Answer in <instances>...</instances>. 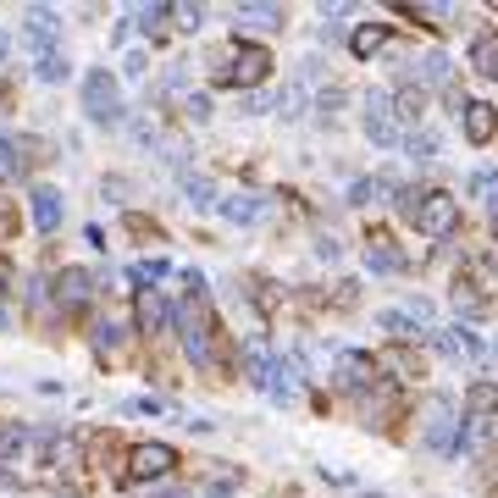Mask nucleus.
<instances>
[{
	"instance_id": "1",
	"label": "nucleus",
	"mask_w": 498,
	"mask_h": 498,
	"mask_svg": "<svg viewBox=\"0 0 498 498\" xmlns=\"http://www.w3.org/2000/svg\"><path fill=\"white\" fill-rule=\"evenodd\" d=\"M410 222H415L421 232H432V239H449V232L459 227V199H454L449 188H432V194H421V199H415Z\"/></svg>"
},
{
	"instance_id": "2",
	"label": "nucleus",
	"mask_w": 498,
	"mask_h": 498,
	"mask_svg": "<svg viewBox=\"0 0 498 498\" xmlns=\"http://www.w3.org/2000/svg\"><path fill=\"white\" fill-rule=\"evenodd\" d=\"M421 443H426L432 454H454V449H459V421H454V405H449L443 393H432V398H426Z\"/></svg>"
},
{
	"instance_id": "3",
	"label": "nucleus",
	"mask_w": 498,
	"mask_h": 498,
	"mask_svg": "<svg viewBox=\"0 0 498 498\" xmlns=\"http://www.w3.org/2000/svg\"><path fill=\"white\" fill-rule=\"evenodd\" d=\"M83 111H89V122H122V89L111 73L83 78Z\"/></svg>"
},
{
	"instance_id": "4",
	"label": "nucleus",
	"mask_w": 498,
	"mask_h": 498,
	"mask_svg": "<svg viewBox=\"0 0 498 498\" xmlns=\"http://www.w3.org/2000/svg\"><path fill=\"white\" fill-rule=\"evenodd\" d=\"M365 139H371V144H382V150H393V144H398L393 94H382V89H371V94H365Z\"/></svg>"
},
{
	"instance_id": "5",
	"label": "nucleus",
	"mask_w": 498,
	"mask_h": 498,
	"mask_svg": "<svg viewBox=\"0 0 498 498\" xmlns=\"http://www.w3.org/2000/svg\"><path fill=\"white\" fill-rule=\"evenodd\" d=\"M178 332H183V349H188V360L194 365H216V354H211V321H205V310H199V299H194V310H178Z\"/></svg>"
},
{
	"instance_id": "6",
	"label": "nucleus",
	"mask_w": 498,
	"mask_h": 498,
	"mask_svg": "<svg viewBox=\"0 0 498 498\" xmlns=\"http://www.w3.org/2000/svg\"><path fill=\"white\" fill-rule=\"evenodd\" d=\"M266 73H272V50H266V45H239V50H232V66H227V83H260Z\"/></svg>"
},
{
	"instance_id": "7",
	"label": "nucleus",
	"mask_w": 498,
	"mask_h": 498,
	"mask_svg": "<svg viewBox=\"0 0 498 498\" xmlns=\"http://www.w3.org/2000/svg\"><path fill=\"white\" fill-rule=\"evenodd\" d=\"M178 465V454L166 449V443H139L127 454V476H139V482H150V476H166Z\"/></svg>"
},
{
	"instance_id": "8",
	"label": "nucleus",
	"mask_w": 498,
	"mask_h": 498,
	"mask_svg": "<svg viewBox=\"0 0 498 498\" xmlns=\"http://www.w3.org/2000/svg\"><path fill=\"white\" fill-rule=\"evenodd\" d=\"M459 127H465V139H471V144H487L498 133V117H493L487 100H465V106H459Z\"/></svg>"
},
{
	"instance_id": "9",
	"label": "nucleus",
	"mask_w": 498,
	"mask_h": 498,
	"mask_svg": "<svg viewBox=\"0 0 498 498\" xmlns=\"http://www.w3.org/2000/svg\"><path fill=\"white\" fill-rule=\"evenodd\" d=\"M377 382V360L371 354H338V388H365Z\"/></svg>"
},
{
	"instance_id": "10",
	"label": "nucleus",
	"mask_w": 498,
	"mask_h": 498,
	"mask_svg": "<svg viewBox=\"0 0 498 498\" xmlns=\"http://www.w3.org/2000/svg\"><path fill=\"white\" fill-rule=\"evenodd\" d=\"M28 199H33V222H39V232H56V227H61V194H56L50 183H39Z\"/></svg>"
},
{
	"instance_id": "11",
	"label": "nucleus",
	"mask_w": 498,
	"mask_h": 498,
	"mask_svg": "<svg viewBox=\"0 0 498 498\" xmlns=\"http://www.w3.org/2000/svg\"><path fill=\"white\" fill-rule=\"evenodd\" d=\"M365 266L382 272V277H398V272H405V255L393 249V239H371V244H365Z\"/></svg>"
},
{
	"instance_id": "12",
	"label": "nucleus",
	"mask_w": 498,
	"mask_h": 498,
	"mask_svg": "<svg viewBox=\"0 0 498 498\" xmlns=\"http://www.w3.org/2000/svg\"><path fill=\"white\" fill-rule=\"evenodd\" d=\"M56 293H61V305H89V299H94V277H89V272H78V266H66Z\"/></svg>"
},
{
	"instance_id": "13",
	"label": "nucleus",
	"mask_w": 498,
	"mask_h": 498,
	"mask_svg": "<svg viewBox=\"0 0 498 498\" xmlns=\"http://www.w3.org/2000/svg\"><path fill=\"white\" fill-rule=\"evenodd\" d=\"M410 78H415V89H426V83H449V56H443V50H426L421 61H410Z\"/></svg>"
},
{
	"instance_id": "14",
	"label": "nucleus",
	"mask_w": 498,
	"mask_h": 498,
	"mask_svg": "<svg viewBox=\"0 0 498 498\" xmlns=\"http://www.w3.org/2000/svg\"><path fill=\"white\" fill-rule=\"evenodd\" d=\"M465 410H471V421H493V415H498V382H471Z\"/></svg>"
},
{
	"instance_id": "15",
	"label": "nucleus",
	"mask_w": 498,
	"mask_h": 498,
	"mask_svg": "<svg viewBox=\"0 0 498 498\" xmlns=\"http://www.w3.org/2000/svg\"><path fill=\"white\" fill-rule=\"evenodd\" d=\"M216 211H222V222L244 227V222L260 216V199H255V194H227V199H216Z\"/></svg>"
},
{
	"instance_id": "16",
	"label": "nucleus",
	"mask_w": 498,
	"mask_h": 498,
	"mask_svg": "<svg viewBox=\"0 0 498 498\" xmlns=\"http://www.w3.org/2000/svg\"><path fill=\"white\" fill-rule=\"evenodd\" d=\"M33 73H39L45 83H61L73 66H66V56H61L56 45H33Z\"/></svg>"
},
{
	"instance_id": "17",
	"label": "nucleus",
	"mask_w": 498,
	"mask_h": 498,
	"mask_svg": "<svg viewBox=\"0 0 498 498\" xmlns=\"http://www.w3.org/2000/svg\"><path fill=\"white\" fill-rule=\"evenodd\" d=\"M260 388L288 405V398H293V360H272V365H266V377H260Z\"/></svg>"
},
{
	"instance_id": "18",
	"label": "nucleus",
	"mask_w": 498,
	"mask_h": 498,
	"mask_svg": "<svg viewBox=\"0 0 498 498\" xmlns=\"http://www.w3.org/2000/svg\"><path fill=\"white\" fill-rule=\"evenodd\" d=\"M471 66L482 78H498V33H476L471 39Z\"/></svg>"
},
{
	"instance_id": "19",
	"label": "nucleus",
	"mask_w": 498,
	"mask_h": 498,
	"mask_svg": "<svg viewBox=\"0 0 498 498\" xmlns=\"http://www.w3.org/2000/svg\"><path fill=\"white\" fill-rule=\"evenodd\" d=\"M183 199H188L194 211H211L216 205V183L205 172H183Z\"/></svg>"
},
{
	"instance_id": "20",
	"label": "nucleus",
	"mask_w": 498,
	"mask_h": 498,
	"mask_svg": "<svg viewBox=\"0 0 498 498\" xmlns=\"http://www.w3.org/2000/svg\"><path fill=\"white\" fill-rule=\"evenodd\" d=\"M421 111H426V89L405 83V89L393 94V117H398V122H421Z\"/></svg>"
},
{
	"instance_id": "21",
	"label": "nucleus",
	"mask_w": 498,
	"mask_h": 498,
	"mask_svg": "<svg viewBox=\"0 0 498 498\" xmlns=\"http://www.w3.org/2000/svg\"><path fill=\"white\" fill-rule=\"evenodd\" d=\"M405 150H410L415 166H432V161H438V150H443V139L432 127H421V133H410V139H405Z\"/></svg>"
},
{
	"instance_id": "22",
	"label": "nucleus",
	"mask_w": 498,
	"mask_h": 498,
	"mask_svg": "<svg viewBox=\"0 0 498 498\" xmlns=\"http://www.w3.org/2000/svg\"><path fill=\"white\" fill-rule=\"evenodd\" d=\"M232 17H239V22H255V28H283V22H288L283 6H249V0H244V6H232Z\"/></svg>"
},
{
	"instance_id": "23",
	"label": "nucleus",
	"mask_w": 498,
	"mask_h": 498,
	"mask_svg": "<svg viewBox=\"0 0 498 498\" xmlns=\"http://www.w3.org/2000/svg\"><path fill=\"white\" fill-rule=\"evenodd\" d=\"M382 45H388V28H382V22H360V28H354V39H349V50H354V56H377Z\"/></svg>"
},
{
	"instance_id": "24",
	"label": "nucleus",
	"mask_w": 498,
	"mask_h": 498,
	"mask_svg": "<svg viewBox=\"0 0 498 498\" xmlns=\"http://www.w3.org/2000/svg\"><path fill=\"white\" fill-rule=\"evenodd\" d=\"M28 39L33 45H50L56 39V12L50 6H28Z\"/></svg>"
},
{
	"instance_id": "25",
	"label": "nucleus",
	"mask_w": 498,
	"mask_h": 498,
	"mask_svg": "<svg viewBox=\"0 0 498 498\" xmlns=\"http://www.w3.org/2000/svg\"><path fill=\"white\" fill-rule=\"evenodd\" d=\"M166 321H172V310H166V299L144 293V299H139V327H144V332H155V327H166Z\"/></svg>"
},
{
	"instance_id": "26",
	"label": "nucleus",
	"mask_w": 498,
	"mask_h": 498,
	"mask_svg": "<svg viewBox=\"0 0 498 498\" xmlns=\"http://www.w3.org/2000/svg\"><path fill=\"white\" fill-rule=\"evenodd\" d=\"M438 349H443L449 360H459V354H471V349H476V338H471L465 327H454V332H438Z\"/></svg>"
},
{
	"instance_id": "27",
	"label": "nucleus",
	"mask_w": 498,
	"mask_h": 498,
	"mask_svg": "<svg viewBox=\"0 0 498 498\" xmlns=\"http://www.w3.org/2000/svg\"><path fill=\"white\" fill-rule=\"evenodd\" d=\"M377 327H382V332H393V338H415V321H410L405 310H382V316H377Z\"/></svg>"
},
{
	"instance_id": "28",
	"label": "nucleus",
	"mask_w": 498,
	"mask_h": 498,
	"mask_svg": "<svg viewBox=\"0 0 498 498\" xmlns=\"http://www.w3.org/2000/svg\"><path fill=\"white\" fill-rule=\"evenodd\" d=\"M382 188H388L382 178H365V183H354V188H349V205H377V199H382Z\"/></svg>"
},
{
	"instance_id": "29",
	"label": "nucleus",
	"mask_w": 498,
	"mask_h": 498,
	"mask_svg": "<svg viewBox=\"0 0 498 498\" xmlns=\"http://www.w3.org/2000/svg\"><path fill=\"white\" fill-rule=\"evenodd\" d=\"M382 365H388V371H398V377H421V365H415L405 349H393L388 360H377V371H382Z\"/></svg>"
},
{
	"instance_id": "30",
	"label": "nucleus",
	"mask_w": 498,
	"mask_h": 498,
	"mask_svg": "<svg viewBox=\"0 0 498 498\" xmlns=\"http://www.w3.org/2000/svg\"><path fill=\"white\" fill-rule=\"evenodd\" d=\"M22 172V155H17V144L12 139H0V183H6V178H17Z\"/></svg>"
},
{
	"instance_id": "31",
	"label": "nucleus",
	"mask_w": 498,
	"mask_h": 498,
	"mask_svg": "<svg viewBox=\"0 0 498 498\" xmlns=\"http://www.w3.org/2000/svg\"><path fill=\"white\" fill-rule=\"evenodd\" d=\"M454 310H459V316H482V310H487V299H482V293H465V288H454Z\"/></svg>"
},
{
	"instance_id": "32",
	"label": "nucleus",
	"mask_w": 498,
	"mask_h": 498,
	"mask_svg": "<svg viewBox=\"0 0 498 498\" xmlns=\"http://www.w3.org/2000/svg\"><path fill=\"white\" fill-rule=\"evenodd\" d=\"M122 344V327L117 321H94V349H117Z\"/></svg>"
},
{
	"instance_id": "33",
	"label": "nucleus",
	"mask_w": 498,
	"mask_h": 498,
	"mask_svg": "<svg viewBox=\"0 0 498 498\" xmlns=\"http://www.w3.org/2000/svg\"><path fill=\"white\" fill-rule=\"evenodd\" d=\"M127 277H133V283H161V277H166V260H139Z\"/></svg>"
},
{
	"instance_id": "34",
	"label": "nucleus",
	"mask_w": 498,
	"mask_h": 498,
	"mask_svg": "<svg viewBox=\"0 0 498 498\" xmlns=\"http://www.w3.org/2000/svg\"><path fill=\"white\" fill-rule=\"evenodd\" d=\"M183 117H188V122H205V117H211V94H188V100H183Z\"/></svg>"
},
{
	"instance_id": "35",
	"label": "nucleus",
	"mask_w": 498,
	"mask_h": 498,
	"mask_svg": "<svg viewBox=\"0 0 498 498\" xmlns=\"http://www.w3.org/2000/svg\"><path fill=\"white\" fill-rule=\"evenodd\" d=\"M172 17H178V28H188V33H194L199 22H205V6H178Z\"/></svg>"
},
{
	"instance_id": "36",
	"label": "nucleus",
	"mask_w": 498,
	"mask_h": 498,
	"mask_svg": "<svg viewBox=\"0 0 498 498\" xmlns=\"http://www.w3.org/2000/svg\"><path fill=\"white\" fill-rule=\"evenodd\" d=\"M266 111H272V94H244V117H266Z\"/></svg>"
},
{
	"instance_id": "37",
	"label": "nucleus",
	"mask_w": 498,
	"mask_h": 498,
	"mask_svg": "<svg viewBox=\"0 0 498 498\" xmlns=\"http://www.w3.org/2000/svg\"><path fill=\"white\" fill-rule=\"evenodd\" d=\"M144 73H150V56L133 50V56H127V78H144Z\"/></svg>"
},
{
	"instance_id": "38",
	"label": "nucleus",
	"mask_w": 498,
	"mask_h": 498,
	"mask_svg": "<svg viewBox=\"0 0 498 498\" xmlns=\"http://www.w3.org/2000/svg\"><path fill=\"white\" fill-rule=\"evenodd\" d=\"M122 410H133V415H155V410H161V398H127Z\"/></svg>"
},
{
	"instance_id": "39",
	"label": "nucleus",
	"mask_w": 498,
	"mask_h": 498,
	"mask_svg": "<svg viewBox=\"0 0 498 498\" xmlns=\"http://www.w3.org/2000/svg\"><path fill=\"white\" fill-rule=\"evenodd\" d=\"M161 17H166V6H139V22H144V28H155Z\"/></svg>"
},
{
	"instance_id": "40",
	"label": "nucleus",
	"mask_w": 498,
	"mask_h": 498,
	"mask_svg": "<svg viewBox=\"0 0 498 498\" xmlns=\"http://www.w3.org/2000/svg\"><path fill=\"white\" fill-rule=\"evenodd\" d=\"M6 288H12V260L0 255V293H6Z\"/></svg>"
},
{
	"instance_id": "41",
	"label": "nucleus",
	"mask_w": 498,
	"mask_h": 498,
	"mask_svg": "<svg viewBox=\"0 0 498 498\" xmlns=\"http://www.w3.org/2000/svg\"><path fill=\"white\" fill-rule=\"evenodd\" d=\"M6 56H12V33H6V28H0V61H6Z\"/></svg>"
},
{
	"instance_id": "42",
	"label": "nucleus",
	"mask_w": 498,
	"mask_h": 498,
	"mask_svg": "<svg viewBox=\"0 0 498 498\" xmlns=\"http://www.w3.org/2000/svg\"><path fill=\"white\" fill-rule=\"evenodd\" d=\"M144 498H178V493H172V487H155V493H144Z\"/></svg>"
},
{
	"instance_id": "43",
	"label": "nucleus",
	"mask_w": 498,
	"mask_h": 498,
	"mask_svg": "<svg viewBox=\"0 0 498 498\" xmlns=\"http://www.w3.org/2000/svg\"><path fill=\"white\" fill-rule=\"evenodd\" d=\"M0 232H12V216H6V205H0Z\"/></svg>"
},
{
	"instance_id": "44",
	"label": "nucleus",
	"mask_w": 498,
	"mask_h": 498,
	"mask_svg": "<svg viewBox=\"0 0 498 498\" xmlns=\"http://www.w3.org/2000/svg\"><path fill=\"white\" fill-rule=\"evenodd\" d=\"M205 498H227V493H205Z\"/></svg>"
},
{
	"instance_id": "45",
	"label": "nucleus",
	"mask_w": 498,
	"mask_h": 498,
	"mask_svg": "<svg viewBox=\"0 0 498 498\" xmlns=\"http://www.w3.org/2000/svg\"><path fill=\"white\" fill-rule=\"evenodd\" d=\"M493 354H498V344H493Z\"/></svg>"
}]
</instances>
